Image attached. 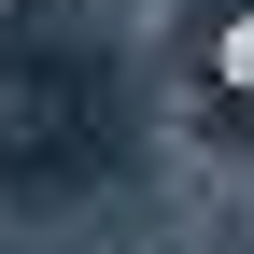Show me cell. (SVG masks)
I'll return each instance as SVG.
<instances>
[{
	"label": "cell",
	"mask_w": 254,
	"mask_h": 254,
	"mask_svg": "<svg viewBox=\"0 0 254 254\" xmlns=\"http://www.w3.org/2000/svg\"><path fill=\"white\" fill-rule=\"evenodd\" d=\"M127 141V85L71 14H14L0 28V198L71 212Z\"/></svg>",
	"instance_id": "6da1fadb"
}]
</instances>
